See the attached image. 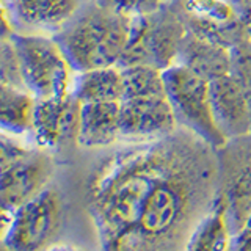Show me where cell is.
Here are the masks:
<instances>
[{"mask_svg": "<svg viewBox=\"0 0 251 251\" xmlns=\"http://www.w3.org/2000/svg\"><path fill=\"white\" fill-rule=\"evenodd\" d=\"M212 149L182 127L115 157L94 195L107 250L162 251L196 222L215 187Z\"/></svg>", "mask_w": 251, "mask_h": 251, "instance_id": "obj_1", "label": "cell"}, {"mask_svg": "<svg viewBox=\"0 0 251 251\" xmlns=\"http://www.w3.org/2000/svg\"><path fill=\"white\" fill-rule=\"evenodd\" d=\"M132 18L98 2L68 21L53 36L75 73L118 66L130 35Z\"/></svg>", "mask_w": 251, "mask_h": 251, "instance_id": "obj_2", "label": "cell"}, {"mask_svg": "<svg viewBox=\"0 0 251 251\" xmlns=\"http://www.w3.org/2000/svg\"><path fill=\"white\" fill-rule=\"evenodd\" d=\"M120 138L148 143L170 135L179 124L167 96L163 71L152 66L123 68Z\"/></svg>", "mask_w": 251, "mask_h": 251, "instance_id": "obj_3", "label": "cell"}, {"mask_svg": "<svg viewBox=\"0 0 251 251\" xmlns=\"http://www.w3.org/2000/svg\"><path fill=\"white\" fill-rule=\"evenodd\" d=\"M185 33L187 27L179 8L170 0L152 13L135 16L118 68L152 66L165 71L176 63Z\"/></svg>", "mask_w": 251, "mask_h": 251, "instance_id": "obj_4", "label": "cell"}, {"mask_svg": "<svg viewBox=\"0 0 251 251\" xmlns=\"http://www.w3.org/2000/svg\"><path fill=\"white\" fill-rule=\"evenodd\" d=\"M10 39L18 55L24 88L31 96L47 99L69 93L74 69L53 38L13 33Z\"/></svg>", "mask_w": 251, "mask_h": 251, "instance_id": "obj_5", "label": "cell"}, {"mask_svg": "<svg viewBox=\"0 0 251 251\" xmlns=\"http://www.w3.org/2000/svg\"><path fill=\"white\" fill-rule=\"evenodd\" d=\"M167 96L179 127L193 132L212 148L227 145L218 129L210 105L209 82L180 65H171L163 71Z\"/></svg>", "mask_w": 251, "mask_h": 251, "instance_id": "obj_6", "label": "cell"}, {"mask_svg": "<svg viewBox=\"0 0 251 251\" xmlns=\"http://www.w3.org/2000/svg\"><path fill=\"white\" fill-rule=\"evenodd\" d=\"M61 220V200L52 188L13 212L3 242L13 251H47Z\"/></svg>", "mask_w": 251, "mask_h": 251, "instance_id": "obj_7", "label": "cell"}, {"mask_svg": "<svg viewBox=\"0 0 251 251\" xmlns=\"http://www.w3.org/2000/svg\"><path fill=\"white\" fill-rule=\"evenodd\" d=\"M176 5L190 33L227 49H234L248 39L234 0H180Z\"/></svg>", "mask_w": 251, "mask_h": 251, "instance_id": "obj_8", "label": "cell"}, {"mask_svg": "<svg viewBox=\"0 0 251 251\" xmlns=\"http://www.w3.org/2000/svg\"><path fill=\"white\" fill-rule=\"evenodd\" d=\"M82 102L73 91L65 96L35 99L31 127L38 145L44 148H63L77 141Z\"/></svg>", "mask_w": 251, "mask_h": 251, "instance_id": "obj_9", "label": "cell"}, {"mask_svg": "<svg viewBox=\"0 0 251 251\" xmlns=\"http://www.w3.org/2000/svg\"><path fill=\"white\" fill-rule=\"evenodd\" d=\"M50 157L41 151H27L0 173V201L10 212L41 193L52 176Z\"/></svg>", "mask_w": 251, "mask_h": 251, "instance_id": "obj_10", "label": "cell"}, {"mask_svg": "<svg viewBox=\"0 0 251 251\" xmlns=\"http://www.w3.org/2000/svg\"><path fill=\"white\" fill-rule=\"evenodd\" d=\"M214 120L226 140L251 133V107L239 80L232 73L209 82Z\"/></svg>", "mask_w": 251, "mask_h": 251, "instance_id": "obj_11", "label": "cell"}, {"mask_svg": "<svg viewBox=\"0 0 251 251\" xmlns=\"http://www.w3.org/2000/svg\"><path fill=\"white\" fill-rule=\"evenodd\" d=\"M231 49L187 31L180 43L176 65H180L207 82L231 73Z\"/></svg>", "mask_w": 251, "mask_h": 251, "instance_id": "obj_12", "label": "cell"}, {"mask_svg": "<svg viewBox=\"0 0 251 251\" xmlns=\"http://www.w3.org/2000/svg\"><path fill=\"white\" fill-rule=\"evenodd\" d=\"M234 239L223 195L214 198L196 220L184 242L182 251H232Z\"/></svg>", "mask_w": 251, "mask_h": 251, "instance_id": "obj_13", "label": "cell"}, {"mask_svg": "<svg viewBox=\"0 0 251 251\" xmlns=\"http://www.w3.org/2000/svg\"><path fill=\"white\" fill-rule=\"evenodd\" d=\"M229 218L234 251H251V165L235 175L223 193Z\"/></svg>", "mask_w": 251, "mask_h": 251, "instance_id": "obj_14", "label": "cell"}, {"mask_svg": "<svg viewBox=\"0 0 251 251\" xmlns=\"http://www.w3.org/2000/svg\"><path fill=\"white\" fill-rule=\"evenodd\" d=\"M120 140V102H90L80 107L77 143L102 148Z\"/></svg>", "mask_w": 251, "mask_h": 251, "instance_id": "obj_15", "label": "cell"}, {"mask_svg": "<svg viewBox=\"0 0 251 251\" xmlns=\"http://www.w3.org/2000/svg\"><path fill=\"white\" fill-rule=\"evenodd\" d=\"M73 93L82 104L120 102L123 96V71L118 66H108L78 73Z\"/></svg>", "mask_w": 251, "mask_h": 251, "instance_id": "obj_16", "label": "cell"}, {"mask_svg": "<svg viewBox=\"0 0 251 251\" xmlns=\"http://www.w3.org/2000/svg\"><path fill=\"white\" fill-rule=\"evenodd\" d=\"M78 0H14L22 22L35 27L65 25L78 11Z\"/></svg>", "mask_w": 251, "mask_h": 251, "instance_id": "obj_17", "label": "cell"}, {"mask_svg": "<svg viewBox=\"0 0 251 251\" xmlns=\"http://www.w3.org/2000/svg\"><path fill=\"white\" fill-rule=\"evenodd\" d=\"M35 98L19 86L0 82V129L24 133L31 127Z\"/></svg>", "mask_w": 251, "mask_h": 251, "instance_id": "obj_18", "label": "cell"}, {"mask_svg": "<svg viewBox=\"0 0 251 251\" xmlns=\"http://www.w3.org/2000/svg\"><path fill=\"white\" fill-rule=\"evenodd\" d=\"M231 73L237 78L251 107V41L240 43L231 49Z\"/></svg>", "mask_w": 251, "mask_h": 251, "instance_id": "obj_19", "label": "cell"}, {"mask_svg": "<svg viewBox=\"0 0 251 251\" xmlns=\"http://www.w3.org/2000/svg\"><path fill=\"white\" fill-rule=\"evenodd\" d=\"M0 82L24 88L14 46L11 39L5 38H0Z\"/></svg>", "mask_w": 251, "mask_h": 251, "instance_id": "obj_20", "label": "cell"}, {"mask_svg": "<svg viewBox=\"0 0 251 251\" xmlns=\"http://www.w3.org/2000/svg\"><path fill=\"white\" fill-rule=\"evenodd\" d=\"M96 2L113 11L135 18V16L155 11L168 0H96Z\"/></svg>", "mask_w": 251, "mask_h": 251, "instance_id": "obj_21", "label": "cell"}, {"mask_svg": "<svg viewBox=\"0 0 251 251\" xmlns=\"http://www.w3.org/2000/svg\"><path fill=\"white\" fill-rule=\"evenodd\" d=\"M28 149L21 146L18 141H14L5 133L0 132V173L6 170L11 163L25 154Z\"/></svg>", "mask_w": 251, "mask_h": 251, "instance_id": "obj_22", "label": "cell"}, {"mask_svg": "<svg viewBox=\"0 0 251 251\" xmlns=\"http://www.w3.org/2000/svg\"><path fill=\"white\" fill-rule=\"evenodd\" d=\"M13 33H14V30H13V24L10 21V16H8V11L3 5V0H0V38L10 39Z\"/></svg>", "mask_w": 251, "mask_h": 251, "instance_id": "obj_23", "label": "cell"}, {"mask_svg": "<svg viewBox=\"0 0 251 251\" xmlns=\"http://www.w3.org/2000/svg\"><path fill=\"white\" fill-rule=\"evenodd\" d=\"M234 3L237 5L240 16H242V21L245 24V28H247V35L248 39L251 41V2H243V0H234Z\"/></svg>", "mask_w": 251, "mask_h": 251, "instance_id": "obj_24", "label": "cell"}, {"mask_svg": "<svg viewBox=\"0 0 251 251\" xmlns=\"http://www.w3.org/2000/svg\"><path fill=\"white\" fill-rule=\"evenodd\" d=\"M11 217H13V212L5 209L2 201H0V239L5 237V234L8 231V226H10V223H11Z\"/></svg>", "mask_w": 251, "mask_h": 251, "instance_id": "obj_25", "label": "cell"}, {"mask_svg": "<svg viewBox=\"0 0 251 251\" xmlns=\"http://www.w3.org/2000/svg\"><path fill=\"white\" fill-rule=\"evenodd\" d=\"M47 251H82V250L71 247V245H55V247H50Z\"/></svg>", "mask_w": 251, "mask_h": 251, "instance_id": "obj_26", "label": "cell"}, {"mask_svg": "<svg viewBox=\"0 0 251 251\" xmlns=\"http://www.w3.org/2000/svg\"><path fill=\"white\" fill-rule=\"evenodd\" d=\"M0 251H13V250L6 245V243L3 242V239H0Z\"/></svg>", "mask_w": 251, "mask_h": 251, "instance_id": "obj_27", "label": "cell"}, {"mask_svg": "<svg viewBox=\"0 0 251 251\" xmlns=\"http://www.w3.org/2000/svg\"><path fill=\"white\" fill-rule=\"evenodd\" d=\"M243 2H251V0H243Z\"/></svg>", "mask_w": 251, "mask_h": 251, "instance_id": "obj_28", "label": "cell"}]
</instances>
